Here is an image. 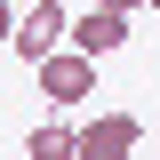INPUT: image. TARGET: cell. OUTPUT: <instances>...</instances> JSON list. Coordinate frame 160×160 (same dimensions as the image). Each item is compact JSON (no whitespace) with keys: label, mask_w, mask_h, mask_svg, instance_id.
<instances>
[{"label":"cell","mask_w":160,"mask_h":160,"mask_svg":"<svg viewBox=\"0 0 160 160\" xmlns=\"http://www.w3.org/2000/svg\"><path fill=\"white\" fill-rule=\"evenodd\" d=\"M96 8H112V16H128V8H144V0H96Z\"/></svg>","instance_id":"52a82bcc"},{"label":"cell","mask_w":160,"mask_h":160,"mask_svg":"<svg viewBox=\"0 0 160 160\" xmlns=\"http://www.w3.org/2000/svg\"><path fill=\"white\" fill-rule=\"evenodd\" d=\"M0 40H16V8H8V0H0Z\"/></svg>","instance_id":"8992f818"},{"label":"cell","mask_w":160,"mask_h":160,"mask_svg":"<svg viewBox=\"0 0 160 160\" xmlns=\"http://www.w3.org/2000/svg\"><path fill=\"white\" fill-rule=\"evenodd\" d=\"M32 72H40V96L56 104V112H72V104H88V96H96V64H88V56H72V48H56V56H48V64H32Z\"/></svg>","instance_id":"6da1fadb"},{"label":"cell","mask_w":160,"mask_h":160,"mask_svg":"<svg viewBox=\"0 0 160 160\" xmlns=\"http://www.w3.org/2000/svg\"><path fill=\"white\" fill-rule=\"evenodd\" d=\"M24 144H32V160H72V152H80V128H64V120H40Z\"/></svg>","instance_id":"5b68a950"},{"label":"cell","mask_w":160,"mask_h":160,"mask_svg":"<svg viewBox=\"0 0 160 160\" xmlns=\"http://www.w3.org/2000/svg\"><path fill=\"white\" fill-rule=\"evenodd\" d=\"M136 144H144V120L136 112H96L80 128V152L72 160H136Z\"/></svg>","instance_id":"3957f363"},{"label":"cell","mask_w":160,"mask_h":160,"mask_svg":"<svg viewBox=\"0 0 160 160\" xmlns=\"http://www.w3.org/2000/svg\"><path fill=\"white\" fill-rule=\"evenodd\" d=\"M144 8H160V0H144Z\"/></svg>","instance_id":"ba28073f"},{"label":"cell","mask_w":160,"mask_h":160,"mask_svg":"<svg viewBox=\"0 0 160 160\" xmlns=\"http://www.w3.org/2000/svg\"><path fill=\"white\" fill-rule=\"evenodd\" d=\"M64 32H72V16H64L56 0H32V8L16 16V40H8V48H16L24 64H48V56L64 48Z\"/></svg>","instance_id":"7a4b0ae2"},{"label":"cell","mask_w":160,"mask_h":160,"mask_svg":"<svg viewBox=\"0 0 160 160\" xmlns=\"http://www.w3.org/2000/svg\"><path fill=\"white\" fill-rule=\"evenodd\" d=\"M64 40H72V56H88V64H96V56H112L120 40H128V16L88 8V16H72V32H64Z\"/></svg>","instance_id":"277c9868"}]
</instances>
